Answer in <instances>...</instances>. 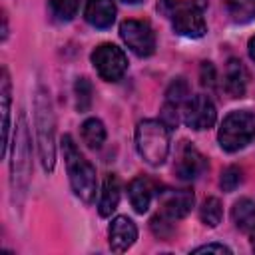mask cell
<instances>
[{"instance_id":"obj_17","label":"cell","mask_w":255,"mask_h":255,"mask_svg":"<svg viewBox=\"0 0 255 255\" xmlns=\"http://www.w3.org/2000/svg\"><path fill=\"white\" fill-rule=\"evenodd\" d=\"M231 219L239 231L251 233L255 229V201L247 199V197L235 201V205L231 209Z\"/></svg>"},{"instance_id":"obj_20","label":"cell","mask_w":255,"mask_h":255,"mask_svg":"<svg viewBox=\"0 0 255 255\" xmlns=\"http://www.w3.org/2000/svg\"><path fill=\"white\" fill-rule=\"evenodd\" d=\"M227 10L233 22L245 24L255 18V0H227Z\"/></svg>"},{"instance_id":"obj_19","label":"cell","mask_w":255,"mask_h":255,"mask_svg":"<svg viewBox=\"0 0 255 255\" xmlns=\"http://www.w3.org/2000/svg\"><path fill=\"white\" fill-rule=\"evenodd\" d=\"M82 139L88 147L100 149L102 143L106 141V128L98 118H90L82 124Z\"/></svg>"},{"instance_id":"obj_9","label":"cell","mask_w":255,"mask_h":255,"mask_svg":"<svg viewBox=\"0 0 255 255\" xmlns=\"http://www.w3.org/2000/svg\"><path fill=\"white\" fill-rule=\"evenodd\" d=\"M181 120L191 129H209L217 120V112L207 96L197 94L189 96L187 102L181 106Z\"/></svg>"},{"instance_id":"obj_11","label":"cell","mask_w":255,"mask_h":255,"mask_svg":"<svg viewBox=\"0 0 255 255\" xmlns=\"http://www.w3.org/2000/svg\"><path fill=\"white\" fill-rule=\"evenodd\" d=\"M193 203H195V197H193V193L189 189L165 191L159 197V207H161L159 213H163L165 217H169V219L175 221V219L185 217L191 211Z\"/></svg>"},{"instance_id":"obj_10","label":"cell","mask_w":255,"mask_h":255,"mask_svg":"<svg viewBox=\"0 0 255 255\" xmlns=\"http://www.w3.org/2000/svg\"><path fill=\"white\" fill-rule=\"evenodd\" d=\"M205 169H207V159L203 157V153L189 141H183L175 161V175L181 181H193L199 175H203Z\"/></svg>"},{"instance_id":"obj_12","label":"cell","mask_w":255,"mask_h":255,"mask_svg":"<svg viewBox=\"0 0 255 255\" xmlns=\"http://www.w3.org/2000/svg\"><path fill=\"white\" fill-rule=\"evenodd\" d=\"M135 239H137L135 223L126 215H118L110 225V247H112V251L124 253L135 243Z\"/></svg>"},{"instance_id":"obj_6","label":"cell","mask_w":255,"mask_h":255,"mask_svg":"<svg viewBox=\"0 0 255 255\" xmlns=\"http://www.w3.org/2000/svg\"><path fill=\"white\" fill-rule=\"evenodd\" d=\"M30 179V135L26 116L20 114L12 139V187L14 193H24Z\"/></svg>"},{"instance_id":"obj_22","label":"cell","mask_w":255,"mask_h":255,"mask_svg":"<svg viewBox=\"0 0 255 255\" xmlns=\"http://www.w3.org/2000/svg\"><path fill=\"white\" fill-rule=\"evenodd\" d=\"M187 98H189V86H187V82L183 78L173 80L169 84L167 92H165V102L167 104H173V106H177L181 110V106L187 102Z\"/></svg>"},{"instance_id":"obj_28","label":"cell","mask_w":255,"mask_h":255,"mask_svg":"<svg viewBox=\"0 0 255 255\" xmlns=\"http://www.w3.org/2000/svg\"><path fill=\"white\" fill-rule=\"evenodd\" d=\"M193 253H231V249L221 245V243H207V245L195 247Z\"/></svg>"},{"instance_id":"obj_18","label":"cell","mask_w":255,"mask_h":255,"mask_svg":"<svg viewBox=\"0 0 255 255\" xmlns=\"http://www.w3.org/2000/svg\"><path fill=\"white\" fill-rule=\"evenodd\" d=\"M0 104H2V157L8 153V129H10V78L2 70L0 80Z\"/></svg>"},{"instance_id":"obj_24","label":"cell","mask_w":255,"mask_h":255,"mask_svg":"<svg viewBox=\"0 0 255 255\" xmlns=\"http://www.w3.org/2000/svg\"><path fill=\"white\" fill-rule=\"evenodd\" d=\"M80 0H50V8L58 20H72L78 12Z\"/></svg>"},{"instance_id":"obj_13","label":"cell","mask_w":255,"mask_h":255,"mask_svg":"<svg viewBox=\"0 0 255 255\" xmlns=\"http://www.w3.org/2000/svg\"><path fill=\"white\" fill-rule=\"evenodd\" d=\"M84 16L94 28H110L116 20V4L114 0H88Z\"/></svg>"},{"instance_id":"obj_8","label":"cell","mask_w":255,"mask_h":255,"mask_svg":"<svg viewBox=\"0 0 255 255\" xmlns=\"http://www.w3.org/2000/svg\"><path fill=\"white\" fill-rule=\"evenodd\" d=\"M120 36L126 42V46L139 58H147L155 50V34L147 22H141V20L122 22Z\"/></svg>"},{"instance_id":"obj_5","label":"cell","mask_w":255,"mask_h":255,"mask_svg":"<svg viewBox=\"0 0 255 255\" xmlns=\"http://www.w3.org/2000/svg\"><path fill=\"white\" fill-rule=\"evenodd\" d=\"M255 137V116L247 110H235L221 122L217 139L225 151H237Z\"/></svg>"},{"instance_id":"obj_4","label":"cell","mask_w":255,"mask_h":255,"mask_svg":"<svg viewBox=\"0 0 255 255\" xmlns=\"http://www.w3.org/2000/svg\"><path fill=\"white\" fill-rule=\"evenodd\" d=\"M137 153L149 165H161L169 153V128L161 120H143L135 128Z\"/></svg>"},{"instance_id":"obj_21","label":"cell","mask_w":255,"mask_h":255,"mask_svg":"<svg viewBox=\"0 0 255 255\" xmlns=\"http://www.w3.org/2000/svg\"><path fill=\"white\" fill-rule=\"evenodd\" d=\"M199 217L205 225L209 227H217L221 223V217H223V207H221V201L217 197H209L203 201L201 209H199Z\"/></svg>"},{"instance_id":"obj_29","label":"cell","mask_w":255,"mask_h":255,"mask_svg":"<svg viewBox=\"0 0 255 255\" xmlns=\"http://www.w3.org/2000/svg\"><path fill=\"white\" fill-rule=\"evenodd\" d=\"M249 56H251V60H255V38L249 40Z\"/></svg>"},{"instance_id":"obj_23","label":"cell","mask_w":255,"mask_h":255,"mask_svg":"<svg viewBox=\"0 0 255 255\" xmlns=\"http://www.w3.org/2000/svg\"><path fill=\"white\" fill-rule=\"evenodd\" d=\"M74 94H76V108L78 112H88L92 106V84L88 78H78L74 84Z\"/></svg>"},{"instance_id":"obj_3","label":"cell","mask_w":255,"mask_h":255,"mask_svg":"<svg viewBox=\"0 0 255 255\" xmlns=\"http://www.w3.org/2000/svg\"><path fill=\"white\" fill-rule=\"evenodd\" d=\"M34 124L38 137V155L44 171H52L56 163V129H54V112L44 88L36 90L34 96Z\"/></svg>"},{"instance_id":"obj_30","label":"cell","mask_w":255,"mask_h":255,"mask_svg":"<svg viewBox=\"0 0 255 255\" xmlns=\"http://www.w3.org/2000/svg\"><path fill=\"white\" fill-rule=\"evenodd\" d=\"M251 247H253V251H255V229L251 231Z\"/></svg>"},{"instance_id":"obj_16","label":"cell","mask_w":255,"mask_h":255,"mask_svg":"<svg viewBox=\"0 0 255 255\" xmlns=\"http://www.w3.org/2000/svg\"><path fill=\"white\" fill-rule=\"evenodd\" d=\"M128 195H129V203H131L133 211L135 213H145L149 209V203H151L153 185L147 177H135L128 185Z\"/></svg>"},{"instance_id":"obj_14","label":"cell","mask_w":255,"mask_h":255,"mask_svg":"<svg viewBox=\"0 0 255 255\" xmlns=\"http://www.w3.org/2000/svg\"><path fill=\"white\" fill-rule=\"evenodd\" d=\"M247 80H249V76H247L243 62L237 58H231L225 66V80H223L225 92L231 98H243L245 90H247Z\"/></svg>"},{"instance_id":"obj_7","label":"cell","mask_w":255,"mask_h":255,"mask_svg":"<svg viewBox=\"0 0 255 255\" xmlns=\"http://www.w3.org/2000/svg\"><path fill=\"white\" fill-rule=\"evenodd\" d=\"M92 64L100 78L108 82H118L128 70V58L116 44H102L92 52Z\"/></svg>"},{"instance_id":"obj_1","label":"cell","mask_w":255,"mask_h":255,"mask_svg":"<svg viewBox=\"0 0 255 255\" xmlns=\"http://www.w3.org/2000/svg\"><path fill=\"white\" fill-rule=\"evenodd\" d=\"M207 0H159L157 10L171 20L177 34L185 38H201L207 30L205 26Z\"/></svg>"},{"instance_id":"obj_31","label":"cell","mask_w":255,"mask_h":255,"mask_svg":"<svg viewBox=\"0 0 255 255\" xmlns=\"http://www.w3.org/2000/svg\"><path fill=\"white\" fill-rule=\"evenodd\" d=\"M122 2H126V4H137V2H141V0H122Z\"/></svg>"},{"instance_id":"obj_15","label":"cell","mask_w":255,"mask_h":255,"mask_svg":"<svg viewBox=\"0 0 255 255\" xmlns=\"http://www.w3.org/2000/svg\"><path fill=\"white\" fill-rule=\"evenodd\" d=\"M120 195H122V185L118 175L108 173L104 183H102V191H100V199H98V211L102 217H110L118 203H120Z\"/></svg>"},{"instance_id":"obj_2","label":"cell","mask_w":255,"mask_h":255,"mask_svg":"<svg viewBox=\"0 0 255 255\" xmlns=\"http://www.w3.org/2000/svg\"><path fill=\"white\" fill-rule=\"evenodd\" d=\"M60 147L64 153V161H66V169H68L74 193L82 201L92 203L96 199V191H98V179H96L94 165L82 155V151L74 143L72 135H64Z\"/></svg>"},{"instance_id":"obj_27","label":"cell","mask_w":255,"mask_h":255,"mask_svg":"<svg viewBox=\"0 0 255 255\" xmlns=\"http://www.w3.org/2000/svg\"><path fill=\"white\" fill-rule=\"evenodd\" d=\"M199 78H201V86L205 88H213L215 86V68L211 62H203L199 68Z\"/></svg>"},{"instance_id":"obj_25","label":"cell","mask_w":255,"mask_h":255,"mask_svg":"<svg viewBox=\"0 0 255 255\" xmlns=\"http://www.w3.org/2000/svg\"><path fill=\"white\" fill-rule=\"evenodd\" d=\"M241 181H243V171L237 165H229V167L223 169L221 179H219V185H221L223 191H233L235 187H239Z\"/></svg>"},{"instance_id":"obj_26","label":"cell","mask_w":255,"mask_h":255,"mask_svg":"<svg viewBox=\"0 0 255 255\" xmlns=\"http://www.w3.org/2000/svg\"><path fill=\"white\" fill-rule=\"evenodd\" d=\"M171 221H173V219L165 217L163 213H157V215L151 219L149 227H151V231H153L155 237H159V239H167V237L173 233V223H171Z\"/></svg>"}]
</instances>
